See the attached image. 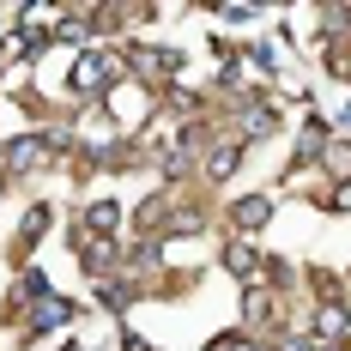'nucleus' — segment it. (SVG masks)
I'll list each match as a JSON object with an SVG mask.
<instances>
[{
    "label": "nucleus",
    "instance_id": "1",
    "mask_svg": "<svg viewBox=\"0 0 351 351\" xmlns=\"http://www.w3.org/2000/svg\"><path fill=\"white\" fill-rule=\"evenodd\" d=\"M267 218H273V200H267V194H243V200L230 206V224L248 230V237H254V230H267Z\"/></svg>",
    "mask_w": 351,
    "mask_h": 351
},
{
    "label": "nucleus",
    "instance_id": "3",
    "mask_svg": "<svg viewBox=\"0 0 351 351\" xmlns=\"http://www.w3.org/2000/svg\"><path fill=\"white\" fill-rule=\"evenodd\" d=\"M206 351H254V346H248V333H218Z\"/></svg>",
    "mask_w": 351,
    "mask_h": 351
},
{
    "label": "nucleus",
    "instance_id": "4",
    "mask_svg": "<svg viewBox=\"0 0 351 351\" xmlns=\"http://www.w3.org/2000/svg\"><path fill=\"white\" fill-rule=\"evenodd\" d=\"M333 206H339V212H351V182L339 188V194H333Z\"/></svg>",
    "mask_w": 351,
    "mask_h": 351
},
{
    "label": "nucleus",
    "instance_id": "2",
    "mask_svg": "<svg viewBox=\"0 0 351 351\" xmlns=\"http://www.w3.org/2000/svg\"><path fill=\"white\" fill-rule=\"evenodd\" d=\"M224 267H230L237 279H254V273H261V254H254V243H230V248H224Z\"/></svg>",
    "mask_w": 351,
    "mask_h": 351
}]
</instances>
